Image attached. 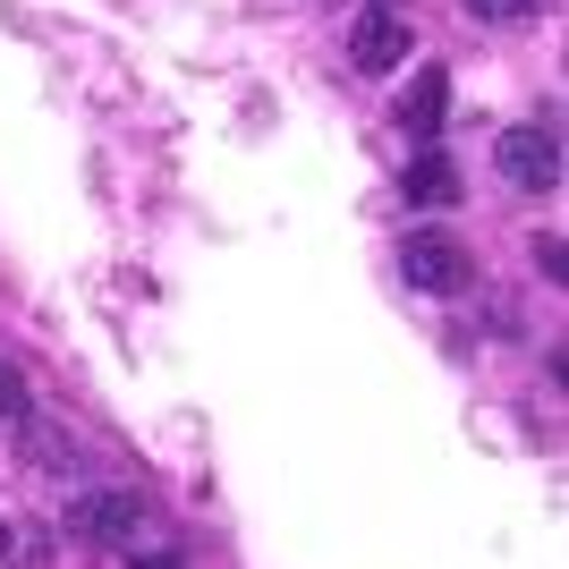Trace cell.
Returning a JSON list of instances; mask_svg holds the SVG:
<instances>
[{
	"label": "cell",
	"instance_id": "10",
	"mask_svg": "<svg viewBox=\"0 0 569 569\" xmlns=\"http://www.w3.org/2000/svg\"><path fill=\"white\" fill-rule=\"evenodd\" d=\"M26 417V382H18V366H0V426H18Z\"/></svg>",
	"mask_w": 569,
	"mask_h": 569
},
{
	"label": "cell",
	"instance_id": "6",
	"mask_svg": "<svg viewBox=\"0 0 569 569\" xmlns=\"http://www.w3.org/2000/svg\"><path fill=\"white\" fill-rule=\"evenodd\" d=\"M43 561H51V527L0 519V569H43Z\"/></svg>",
	"mask_w": 569,
	"mask_h": 569
},
{
	"label": "cell",
	"instance_id": "11",
	"mask_svg": "<svg viewBox=\"0 0 569 569\" xmlns=\"http://www.w3.org/2000/svg\"><path fill=\"white\" fill-rule=\"evenodd\" d=\"M128 561H137V569H179V552H170V545H137Z\"/></svg>",
	"mask_w": 569,
	"mask_h": 569
},
{
	"label": "cell",
	"instance_id": "4",
	"mask_svg": "<svg viewBox=\"0 0 569 569\" xmlns=\"http://www.w3.org/2000/svg\"><path fill=\"white\" fill-rule=\"evenodd\" d=\"M493 153H501V179H510V188H527V196L561 188V144H552V128H510Z\"/></svg>",
	"mask_w": 569,
	"mask_h": 569
},
{
	"label": "cell",
	"instance_id": "2",
	"mask_svg": "<svg viewBox=\"0 0 569 569\" xmlns=\"http://www.w3.org/2000/svg\"><path fill=\"white\" fill-rule=\"evenodd\" d=\"M400 272H408V289H426V298H468L476 289V263H468V247H459L451 230H408Z\"/></svg>",
	"mask_w": 569,
	"mask_h": 569
},
{
	"label": "cell",
	"instance_id": "7",
	"mask_svg": "<svg viewBox=\"0 0 569 569\" xmlns=\"http://www.w3.org/2000/svg\"><path fill=\"white\" fill-rule=\"evenodd\" d=\"M18 433H26V459H34V468H77V442L51 426V417H34V408H26Z\"/></svg>",
	"mask_w": 569,
	"mask_h": 569
},
{
	"label": "cell",
	"instance_id": "3",
	"mask_svg": "<svg viewBox=\"0 0 569 569\" xmlns=\"http://www.w3.org/2000/svg\"><path fill=\"white\" fill-rule=\"evenodd\" d=\"M408 51H417V26H408L400 9H382V0H375V9H357V26H349V60H357V69L382 77V69H400Z\"/></svg>",
	"mask_w": 569,
	"mask_h": 569
},
{
	"label": "cell",
	"instance_id": "1",
	"mask_svg": "<svg viewBox=\"0 0 569 569\" xmlns=\"http://www.w3.org/2000/svg\"><path fill=\"white\" fill-rule=\"evenodd\" d=\"M69 527L86 536V545H102V552H137V545H153V501L102 485V493H77Z\"/></svg>",
	"mask_w": 569,
	"mask_h": 569
},
{
	"label": "cell",
	"instance_id": "9",
	"mask_svg": "<svg viewBox=\"0 0 569 569\" xmlns=\"http://www.w3.org/2000/svg\"><path fill=\"white\" fill-rule=\"evenodd\" d=\"M545 0H468V18H493V26H527Z\"/></svg>",
	"mask_w": 569,
	"mask_h": 569
},
{
	"label": "cell",
	"instance_id": "8",
	"mask_svg": "<svg viewBox=\"0 0 569 569\" xmlns=\"http://www.w3.org/2000/svg\"><path fill=\"white\" fill-rule=\"evenodd\" d=\"M408 196H417V204H451V196H459V170L442 162V153H417V162H408Z\"/></svg>",
	"mask_w": 569,
	"mask_h": 569
},
{
	"label": "cell",
	"instance_id": "5",
	"mask_svg": "<svg viewBox=\"0 0 569 569\" xmlns=\"http://www.w3.org/2000/svg\"><path fill=\"white\" fill-rule=\"evenodd\" d=\"M442 111H451V69H417V86L400 94V128H408L417 144H433Z\"/></svg>",
	"mask_w": 569,
	"mask_h": 569
}]
</instances>
